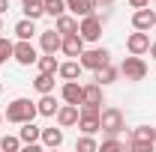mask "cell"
I'll return each instance as SVG.
<instances>
[{
    "label": "cell",
    "mask_w": 156,
    "mask_h": 152,
    "mask_svg": "<svg viewBox=\"0 0 156 152\" xmlns=\"http://www.w3.org/2000/svg\"><path fill=\"white\" fill-rule=\"evenodd\" d=\"M36 116H39L36 101H30V98H12V101L6 104V122H12V125L33 122Z\"/></svg>",
    "instance_id": "6da1fadb"
},
{
    "label": "cell",
    "mask_w": 156,
    "mask_h": 152,
    "mask_svg": "<svg viewBox=\"0 0 156 152\" xmlns=\"http://www.w3.org/2000/svg\"><path fill=\"white\" fill-rule=\"evenodd\" d=\"M132 152H153L156 146V128H150V125H138L135 131H132V137H129V143H126Z\"/></svg>",
    "instance_id": "7a4b0ae2"
},
{
    "label": "cell",
    "mask_w": 156,
    "mask_h": 152,
    "mask_svg": "<svg viewBox=\"0 0 156 152\" xmlns=\"http://www.w3.org/2000/svg\"><path fill=\"white\" fill-rule=\"evenodd\" d=\"M99 125H102V131L108 134V137H117V134L126 128L123 111H117V107H102V111H99Z\"/></svg>",
    "instance_id": "3957f363"
},
{
    "label": "cell",
    "mask_w": 156,
    "mask_h": 152,
    "mask_svg": "<svg viewBox=\"0 0 156 152\" xmlns=\"http://www.w3.org/2000/svg\"><path fill=\"white\" fill-rule=\"evenodd\" d=\"M120 72L126 81H144L147 78V63L138 57V54H129V57L120 63Z\"/></svg>",
    "instance_id": "277c9868"
},
{
    "label": "cell",
    "mask_w": 156,
    "mask_h": 152,
    "mask_svg": "<svg viewBox=\"0 0 156 152\" xmlns=\"http://www.w3.org/2000/svg\"><path fill=\"white\" fill-rule=\"evenodd\" d=\"M78 63H81V69L96 72L105 63H111V54H108V48H90V51H81V60Z\"/></svg>",
    "instance_id": "5b68a950"
},
{
    "label": "cell",
    "mask_w": 156,
    "mask_h": 152,
    "mask_svg": "<svg viewBox=\"0 0 156 152\" xmlns=\"http://www.w3.org/2000/svg\"><path fill=\"white\" fill-rule=\"evenodd\" d=\"M78 33H81L84 42H99L102 39V18H99L96 12L93 15H84L81 24H78Z\"/></svg>",
    "instance_id": "8992f818"
},
{
    "label": "cell",
    "mask_w": 156,
    "mask_h": 152,
    "mask_svg": "<svg viewBox=\"0 0 156 152\" xmlns=\"http://www.w3.org/2000/svg\"><path fill=\"white\" fill-rule=\"evenodd\" d=\"M12 60L21 63V66H33L36 63V48L30 45V39H18V45H15V51H12Z\"/></svg>",
    "instance_id": "52a82bcc"
},
{
    "label": "cell",
    "mask_w": 156,
    "mask_h": 152,
    "mask_svg": "<svg viewBox=\"0 0 156 152\" xmlns=\"http://www.w3.org/2000/svg\"><path fill=\"white\" fill-rule=\"evenodd\" d=\"M126 51L129 54H147L150 51V36H147V30H135V33H129V39H126Z\"/></svg>",
    "instance_id": "ba28073f"
},
{
    "label": "cell",
    "mask_w": 156,
    "mask_h": 152,
    "mask_svg": "<svg viewBox=\"0 0 156 152\" xmlns=\"http://www.w3.org/2000/svg\"><path fill=\"white\" fill-rule=\"evenodd\" d=\"M78 116H81L78 104H60L57 107V125L60 128H72V125H78Z\"/></svg>",
    "instance_id": "9c48e42d"
},
{
    "label": "cell",
    "mask_w": 156,
    "mask_h": 152,
    "mask_svg": "<svg viewBox=\"0 0 156 152\" xmlns=\"http://www.w3.org/2000/svg\"><path fill=\"white\" fill-rule=\"evenodd\" d=\"M60 51H63L66 57H81V51H84V39H81V33H66L63 42H60Z\"/></svg>",
    "instance_id": "30bf717a"
},
{
    "label": "cell",
    "mask_w": 156,
    "mask_h": 152,
    "mask_svg": "<svg viewBox=\"0 0 156 152\" xmlns=\"http://www.w3.org/2000/svg\"><path fill=\"white\" fill-rule=\"evenodd\" d=\"M132 27L135 30H147L150 33V27H156V12L153 9H135V15H132Z\"/></svg>",
    "instance_id": "8fae6325"
},
{
    "label": "cell",
    "mask_w": 156,
    "mask_h": 152,
    "mask_svg": "<svg viewBox=\"0 0 156 152\" xmlns=\"http://www.w3.org/2000/svg\"><path fill=\"white\" fill-rule=\"evenodd\" d=\"M60 42H63V36H60L57 30H45V33H39V48H42L45 54H57V51H60Z\"/></svg>",
    "instance_id": "7c38bea8"
},
{
    "label": "cell",
    "mask_w": 156,
    "mask_h": 152,
    "mask_svg": "<svg viewBox=\"0 0 156 152\" xmlns=\"http://www.w3.org/2000/svg\"><path fill=\"white\" fill-rule=\"evenodd\" d=\"M60 95H63L66 104H81V98H84V87H81L78 81H66L63 90H60Z\"/></svg>",
    "instance_id": "4fadbf2b"
},
{
    "label": "cell",
    "mask_w": 156,
    "mask_h": 152,
    "mask_svg": "<svg viewBox=\"0 0 156 152\" xmlns=\"http://www.w3.org/2000/svg\"><path fill=\"white\" fill-rule=\"evenodd\" d=\"M66 9H72L75 18H84V15H93L99 9V0H66Z\"/></svg>",
    "instance_id": "5bb4252c"
},
{
    "label": "cell",
    "mask_w": 156,
    "mask_h": 152,
    "mask_svg": "<svg viewBox=\"0 0 156 152\" xmlns=\"http://www.w3.org/2000/svg\"><path fill=\"white\" fill-rule=\"evenodd\" d=\"M57 98L51 93H42V98L36 101V111H39V116H57Z\"/></svg>",
    "instance_id": "9a60e30c"
},
{
    "label": "cell",
    "mask_w": 156,
    "mask_h": 152,
    "mask_svg": "<svg viewBox=\"0 0 156 152\" xmlns=\"http://www.w3.org/2000/svg\"><path fill=\"white\" fill-rule=\"evenodd\" d=\"M21 143L24 146H33V143H39V137H42V128L39 125H33V122H21Z\"/></svg>",
    "instance_id": "2e32d148"
},
{
    "label": "cell",
    "mask_w": 156,
    "mask_h": 152,
    "mask_svg": "<svg viewBox=\"0 0 156 152\" xmlns=\"http://www.w3.org/2000/svg\"><path fill=\"white\" fill-rule=\"evenodd\" d=\"M39 143H42V146H48V149H57L60 143H63V128H42Z\"/></svg>",
    "instance_id": "e0dca14e"
},
{
    "label": "cell",
    "mask_w": 156,
    "mask_h": 152,
    "mask_svg": "<svg viewBox=\"0 0 156 152\" xmlns=\"http://www.w3.org/2000/svg\"><path fill=\"white\" fill-rule=\"evenodd\" d=\"M57 75L63 78V81H78V78H81V63H78V60H69V63H60Z\"/></svg>",
    "instance_id": "ac0fdd59"
},
{
    "label": "cell",
    "mask_w": 156,
    "mask_h": 152,
    "mask_svg": "<svg viewBox=\"0 0 156 152\" xmlns=\"http://www.w3.org/2000/svg\"><path fill=\"white\" fill-rule=\"evenodd\" d=\"M81 104H99V107H102V84H87Z\"/></svg>",
    "instance_id": "d6986e66"
},
{
    "label": "cell",
    "mask_w": 156,
    "mask_h": 152,
    "mask_svg": "<svg viewBox=\"0 0 156 152\" xmlns=\"http://www.w3.org/2000/svg\"><path fill=\"white\" fill-rule=\"evenodd\" d=\"M33 87H36L39 93H54V72H39L36 81H33Z\"/></svg>",
    "instance_id": "ffe728a7"
},
{
    "label": "cell",
    "mask_w": 156,
    "mask_h": 152,
    "mask_svg": "<svg viewBox=\"0 0 156 152\" xmlns=\"http://www.w3.org/2000/svg\"><path fill=\"white\" fill-rule=\"evenodd\" d=\"M117 75H120V72H117L114 66H111V63H105L102 69H96V84H102V87H105V84H114Z\"/></svg>",
    "instance_id": "44dd1931"
},
{
    "label": "cell",
    "mask_w": 156,
    "mask_h": 152,
    "mask_svg": "<svg viewBox=\"0 0 156 152\" xmlns=\"http://www.w3.org/2000/svg\"><path fill=\"white\" fill-rule=\"evenodd\" d=\"M33 33H36L33 18H21L18 24H15V36H18V39H33Z\"/></svg>",
    "instance_id": "7402d4cb"
},
{
    "label": "cell",
    "mask_w": 156,
    "mask_h": 152,
    "mask_svg": "<svg viewBox=\"0 0 156 152\" xmlns=\"http://www.w3.org/2000/svg\"><path fill=\"white\" fill-rule=\"evenodd\" d=\"M57 33L60 36H66V33H78V18H69L66 12L57 18Z\"/></svg>",
    "instance_id": "603a6c76"
},
{
    "label": "cell",
    "mask_w": 156,
    "mask_h": 152,
    "mask_svg": "<svg viewBox=\"0 0 156 152\" xmlns=\"http://www.w3.org/2000/svg\"><path fill=\"white\" fill-rule=\"evenodd\" d=\"M75 149H78V152H96L99 143L93 140V134H81V137L75 140Z\"/></svg>",
    "instance_id": "cb8c5ba5"
},
{
    "label": "cell",
    "mask_w": 156,
    "mask_h": 152,
    "mask_svg": "<svg viewBox=\"0 0 156 152\" xmlns=\"http://www.w3.org/2000/svg\"><path fill=\"white\" fill-rule=\"evenodd\" d=\"M63 12H66V0H45V15L60 18Z\"/></svg>",
    "instance_id": "d4e9b609"
},
{
    "label": "cell",
    "mask_w": 156,
    "mask_h": 152,
    "mask_svg": "<svg viewBox=\"0 0 156 152\" xmlns=\"http://www.w3.org/2000/svg\"><path fill=\"white\" fill-rule=\"evenodd\" d=\"M99 152H126V143L117 140V137H108V140L99 143Z\"/></svg>",
    "instance_id": "484cf974"
},
{
    "label": "cell",
    "mask_w": 156,
    "mask_h": 152,
    "mask_svg": "<svg viewBox=\"0 0 156 152\" xmlns=\"http://www.w3.org/2000/svg\"><path fill=\"white\" fill-rule=\"evenodd\" d=\"M36 63H39V72H54V75H57V69H60V63L54 60V54H45V57H39Z\"/></svg>",
    "instance_id": "4316f807"
},
{
    "label": "cell",
    "mask_w": 156,
    "mask_h": 152,
    "mask_svg": "<svg viewBox=\"0 0 156 152\" xmlns=\"http://www.w3.org/2000/svg\"><path fill=\"white\" fill-rule=\"evenodd\" d=\"M12 51H15V45H12L6 36H0V66H3L6 60H12Z\"/></svg>",
    "instance_id": "83f0119b"
},
{
    "label": "cell",
    "mask_w": 156,
    "mask_h": 152,
    "mask_svg": "<svg viewBox=\"0 0 156 152\" xmlns=\"http://www.w3.org/2000/svg\"><path fill=\"white\" fill-rule=\"evenodd\" d=\"M0 149H3V152H18V149H21V137H12V134H6V137L0 140Z\"/></svg>",
    "instance_id": "f1b7e54d"
},
{
    "label": "cell",
    "mask_w": 156,
    "mask_h": 152,
    "mask_svg": "<svg viewBox=\"0 0 156 152\" xmlns=\"http://www.w3.org/2000/svg\"><path fill=\"white\" fill-rule=\"evenodd\" d=\"M129 6L132 9H144V6H150V0H129Z\"/></svg>",
    "instance_id": "f546056e"
},
{
    "label": "cell",
    "mask_w": 156,
    "mask_h": 152,
    "mask_svg": "<svg viewBox=\"0 0 156 152\" xmlns=\"http://www.w3.org/2000/svg\"><path fill=\"white\" fill-rule=\"evenodd\" d=\"M21 6H45V0H21Z\"/></svg>",
    "instance_id": "4dcf8cb0"
},
{
    "label": "cell",
    "mask_w": 156,
    "mask_h": 152,
    "mask_svg": "<svg viewBox=\"0 0 156 152\" xmlns=\"http://www.w3.org/2000/svg\"><path fill=\"white\" fill-rule=\"evenodd\" d=\"M3 12H9V0H0V15Z\"/></svg>",
    "instance_id": "1f68e13d"
},
{
    "label": "cell",
    "mask_w": 156,
    "mask_h": 152,
    "mask_svg": "<svg viewBox=\"0 0 156 152\" xmlns=\"http://www.w3.org/2000/svg\"><path fill=\"white\" fill-rule=\"evenodd\" d=\"M150 57L156 60V42H150Z\"/></svg>",
    "instance_id": "d6a6232c"
},
{
    "label": "cell",
    "mask_w": 156,
    "mask_h": 152,
    "mask_svg": "<svg viewBox=\"0 0 156 152\" xmlns=\"http://www.w3.org/2000/svg\"><path fill=\"white\" fill-rule=\"evenodd\" d=\"M111 3H114V0H99V6H111Z\"/></svg>",
    "instance_id": "836d02e7"
},
{
    "label": "cell",
    "mask_w": 156,
    "mask_h": 152,
    "mask_svg": "<svg viewBox=\"0 0 156 152\" xmlns=\"http://www.w3.org/2000/svg\"><path fill=\"white\" fill-rule=\"evenodd\" d=\"M0 33H3V18H0Z\"/></svg>",
    "instance_id": "e575fe53"
},
{
    "label": "cell",
    "mask_w": 156,
    "mask_h": 152,
    "mask_svg": "<svg viewBox=\"0 0 156 152\" xmlns=\"http://www.w3.org/2000/svg\"><path fill=\"white\" fill-rule=\"evenodd\" d=\"M0 125H3V116H0Z\"/></svg>",
    "instance_id": "d590c367"
},
{
    "label": "cell",
    "mask_w": 156,
    "mask_h": 152,
    "mask_svg": "<svg viewBox=\"0 0 156 152\" xmlns=\"http://www.w3.org/2000/svg\"><path fill=\"white\" fill-rule=\"evenodd\" d=\"M0 90H3V84H0Z\"/></svg>",
    "instance_id": "8d00e7d4"
},
{
    "label": "cell",
    "mask_w": 156,
    "mask_h": 152,
    "mask_svg": "<svg viewBox=\"0 0 156 152\" xmlns=\"http://www.w3.org/2000/svg\"><path fill=\"white\" fill-rule=\"evenodd\" d=\"M153 3H156V0H153Z\"/></svg>",
    "instance_id": "74e56055"
}]
</instances>
